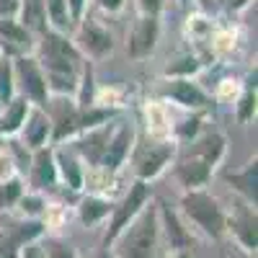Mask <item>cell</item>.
<instances>
[{
    "instance_id": "21",
    "label": "cell",
    "mask_w": 258,
    "mask_h": 258,
    "mask_svg": "<svg viewBox=\"0 0 258 258\" xmlns=\"http://www.w3.org/2000/svg\"><path fill=\"white\" fill-rule=\"evenodd\" d=\"M29 109L31 103L24 96H13L11 103L0 109V137H16L29 116Z\"/></svg>"
},
{
    "instance_id": "7",
    "label": "cell",
    "mask_w": 258,
    "mask_h": 258,
    "mask_svg": "<svg viewBox=\"0 0 258 258\" xmlns=\"http://www.w3.org/2000/svg\"><path fill=\"white\" fill-rule=\"evenodd\" d=\"M176 158V142L173 140H153L137 150V158H135V173L137 181L147 183L158 178L163 170L168 168V163H173Z\"/></svg>"
},
{
    "instance_id": "2",
    "label": "cell",
    "mask_w": 258,
    "mask_h": 258,
    "mask_svg": "<svg viewBox=\"0 0 258 258\" xmlns=\"http://www.w3.org/2000/svg\"><path fill=\"white\" fill-rule=\"evenodd\" d=\"M114 258H158L160 253V217L158 204L150 199L142 212L111 243Z\"/></svg>"
},
{
    "instance_id": "5",
    "label": "cell",
    "mask_w": 258,
    "mask_h": 258,
    "mask_svg": "<svg viewBox=\"0 0 258 258\" xmlns=\"http://www.w3.org/2000/svg\"><path fill=\"white\" fill-rule=\"evenodd\" d=\"M11 64H13V85H18V91H21L18 96H24L31 106L44 109L49 101V91H47V80H44V73H41L36 57L24 54V57H16Z\"/></svg>"
},
{
    "instance_id": "18",
    "label": "cell",
    "mask_w": 258,
    "mask_h": 258,
    "mask_svg": "<svg viewBox=\"0 0 258 258\" xmlns=\"http://www.w3.org/2000/svg\"><path fill=\"white\" fill-rule=\"evenodd\" d=\"M111 132H114V129H111L109 124H103V126L91 129V132H83V135L78 137L75 150H78L85 160H88V165L98 168V163H101V158H103V150H106V145H109V140H111Z\"/></svg>"
},
{
    "instance_id": "6",
    "label": "cell",
    "mask_w": 258,
    "mask_h": 258,
    "mask_svg": "<svg viewBox=\"0 0 258 258\" xmlns=\"http://www.w3.org/2000/svg\"><path fill=\"white\" fill-rule=\"evenodd\" d=\"M153 199V194H150V186L142 183V181H135L129 186L126 197L121 199V204H114V212H111V220H109V227L103 232V245L101 248H111V243L116 240V235L132 222L137 214L142 212V207Z\"/></svg>"
},
{
    "instance_id": "37",
    "label": "cell",
    "mask_w": 258,
    "mask_h": 258,
    "mask_svg": "<svg viewBox=\"0 0 258 258\" xmlns=\"http://www.w3.org/2000/svg\"><path fill=\"white\" fill-rule=\"evenodd\" d=\"M18 258H44V250H41L39 243H31V245H26V248H21Z\"/></svg>"
},
{
    "instance_id": "24",
    "label": "cell",
    "mask_w": 258,
    "mask_h": 258,
    "mask_svg": "<svg viewBox=\"0 0 258 258\" xmlns=\"http://www.w3.org/2000/svg\"><path fill=\"white\" fill-rule=\"evenodd\" d=\"M18 24L24 26L29 34H47V16H44V3L41 0H21V11H18Z\"/></svg>"
},
{
    "instance_id": "30",
    "label": "cell",
    "mask_w": 258,
    "mask_h": 258,
    "mask_svg": "<svg viewBox=\"0 0 258 258\" xmlns=\"http://www.w3.org/2000/svg\"><path fill=\"white\" fill-rule=\"evenodd\" d=\"M16 96V85H13V64L11 59H0V109L6 103H11V98Z\"/></svg>"
},
{
    "instance_id": "33",
    "label": "cell",
    "mask_w": 258,
    "mask_h": 258,
    "mask_svg": "<svg viewBox=\"0 0 258 258\" xmlns=\"http://www.w3.org/2000/svg\"><path fill=\"white\" fill-rule=\"evenodd\" d=\"M13 176H16V163H13L11 155H6V150H3V153H0V183L13 178Z\"/></svg>"
},
{
    "instance_id": "19",
    "label": "cell",
    "mask_w": 258,
    "mask_h": 258,
    "mask_svg": "<svg viewBox=\"0 0 258 258\" xmlns=\"http://www.w3.org/2000/svg\"><path fill=\"white\" fill-rule=\"evenodd\" d=\"M225 181L240 194L245 204L255 207V202H258V188H255L258 186V163H255V158L243 170H227Z\"/></svg>"
},
{
    "instance_id": "15",
    "label": "cell",
    "mask_w": 258,
    "mask_h": 258,
    "mask_svg": "<svg viewBox=\"0 0 258 258\" xmlns=\"http://www.w3.org/2000/svg\"><path fill=\"white\" fill-rule=\"evenodd\" d=\"M21 137H24V145L29 150H41L47 147V142L52 140V119L44 109H39V106H31L29 109V116L24 121V126H21Z\"/></svg>"
},
{
    "instance_id": "8",
    "label": "cell",
    "mask_w": 258,
    "mask_h": 258,
    "mask_svg": "<svg viewBox=\"0 0 258 258\" xmlns=\"http://www.w3.org/2000/svg\"><path fill=\"white\" fill-rule=\"evenodd\" d=\"M75 49L80 52L83 59H103L114 52V36L111 31L101 26L98 21H91V18H83L78 24V31L75 36L70 39Z\"/></svg>"
},
{
    "instance_id": "40",
    "label": "cell",
    "mask_w": 258,
    "mask_h": 258,
    "mask_svg": "<svg viewBox=\"0 0 258 258\" xmlns=\"http://www.w3.org/2000/svg\"><path fill=\"white\" fill-rule=\"evenodd\" d=\"M165 258H194L191 250H173V253H165Z\"/></svg>"
},
{
    "instance_id": "36",
    "label": "cell",
    "mask_w": 258,
    "mask_h": 258,
    "mask_svg": "<svg viewBox=\"0 0 258 258\" xmlns=\"http://www.w3.org/2000/svg\"><path fill=\"white\" fill-rule=\"evenodd\" d=\"M126 0H96V6L103 11V13H119L124 8Z\"/></svg>"
},
{
    "instance_id": "31",
    "label": "cell",
    "mask_w": 258,
    "mask_h": 258,
    "mask_svg": "<svg viewBox=\"0 0 258 258\" xmlns=\"http://www.w3.org/2000/svg\"><path fill=\"white\" fill-rule=\"evenodd\" d=\"M255 114V88H245V93L240 96L238 106H235V116H238V121L248 124Z\"/></svg>"
},
{
    "instance_id": "27",
    "label": "cell",
    "mask_w": 258,
    "mask_h": 258,
    "mask_svg": "<svg viewBox=\"0 0 258 258\" xmlns=\"http://www.w3.org/2000/svg\"><path fill=\"white\" fill-rule=\"evenodd\" d=\"M199 70H202V62L194 54H181L163 70V75L165 78H191V75H197Z\"/></svg>"
},
{
    "instance_id": "26",
    "label": "cell",
    "mask_w": 258,
    "mask_h": 258,
    "mask_svg": "<svg viewBox=\"0 0 258 258\" xmlns=\"http://www.w3.org/2000/svg\"><path fill=\"white\" fill-rule=\"evenodd\" d=\"M16 207H18V212H21L24 220H41V214L49 209L47 199L41 197L39 191H24V197L18 199Z\"/></svg>"
},
{
    "instance_id": "9",
    "label": "cell",
    "mask_w": 258,
    "mask_h": 258,
    "mask_svg": "<svg viewBox=\"0 0 258 258\" xmlns=\"http://www.w3.org/2000/svg\"><path fill=\"white\" fill-rule=\"evenodd\" d=\"M160 96L178 103V106H183V109H194V111L207 109L209 106L207 91L199 88L191 78H165V85L160 88Z\"/></svg>"
},
{
    "instance_id": "39",
    "label": "cell",
    "mask_w": 258,
    "mask_h": 258,
    "mask_svg": "<svg viewBox=\"0 0 258 258\" xmlns=\"http://www.w3.org/2000/svg\"><path fill=\"white\" fill-rule=\"evenodd\" d=\"M91 258H114V253H111V248H98Z\"/></svg>"
},
{
    "instance_id": "28",
    "label": "cell",
    "mask_w": 258,
    "mask_h": 258,
    "mask_svg": "<svg viewBox=\"0 0 258 258\" xmlns=\"http://www.w3.org/2000/svg\"><path fill=\"white\" fill-rule=\"evenodd\" d=\"M24 181H21V176H13V178H8V181H3L0 183V207L3 209H11V207H16L18 204V199L24 197Z\"/></svg>"
},
{
    "instance_id": "22",
    "label": "cell",
    "mask_w": 258,
    "mask_h": 258,
    "mask_svg": "<svg viewBox=\"0 0 258 258\" xmlns=\"http://www.w3.org/2000/svg\"><path fill=\"white\" fill-rule=\"evenodd\" d=\"M54 165H57V181H62L70 191H80L85 186V173H83V165L80 160L68 153V150H57L54 153Z\"/></svg>"
},
{
    "instance_id": "38",
    "label": "cell",
    "mask_w": 258,
    "mask_h": 258,
    "mask_svg": "<svg viewBox=\"0 0 258 258\" xmlns=\"http://www.w3.org/2000/svg\"><path fill=\"white\" fill-rule=\"evenodd\" d=\"M250 3V0H225V6L230 8V11H240V8H245Z\"/></svg>"
},
{
    "instance_id": "34",
    "label": "cell",
    "mask_w": 258,
    "mask_h": 258,
    "mask_svg": "<svg viewBox=\"0 0 258 258\" xmlns=\"http://www.w3.org/2000/svg\"><path fill=\"white\" fill-rule=\"evenodd\" d=\"M137 8L142 16H153L158 18V13L163 11V0H137Z\"/></svg>"
},
{
    "instance_id": "16",
    "label": "cell",
    "mask_w": 258,
    "mask_h": 258,
    "mask_svg": "<svg viewBox=\"0 0 258 258\" xmlns=\"http://www.w3.org/2000/svg\"><path fill=\"white\" fill-rule=\"evenodd\" d=\"M39 62H75L80 64L83 57L80 52L75 49V44L64 36V34H54V31H47L41 34V41H39Z\"/></svg>"
},
{
    "instance_id": "12",
    "label": "cell",
    "mask_w": 258,
    "mask_h": 258,
    "mask_svg": "<svg viewBox=\"0 0 258 258\" xmlns=\"http://www.w3.org/2000/svg\"><path fill=\"white\" fill-rule=\"evenodd\" d=\"M135 140H137V135H135L132 124L116 126L114 132H111L109 145H106V150H103V158H101L98 168H103L109 176L116 173V170L124 165V160H126V155H129V150H132V145H135Z\"/></svg>"
},
{
    "instance_id": "17",
    "label": "cell",
    "mask_w": 258,
    "mask_h": 258,
    "mask_svg": "<svg viewBox=\"0 0 258 258\" xmlns=\"http://www.w3.org/2000/svg\"><path fill=\"white\" fill-rule=\"evenodd\" d=\"M158 217H160V238L165 235V243H168V253L173 250H191V232L183 227V222L178 220L176 212H170L168 204H158Z\"/></svg>"
},
{
    "instance_id": "23",
    "label": "cell",
    "mask_w": 258,
    "mask_h": 258,
    "mask_svg": "<svg viewBox=\"0 0 258 258\" xmlns=\"http://www.w3.org/2000/svg\"><path fill=\"white\" fill-rule=\"evenodd\" d=\"M111 212H114V202L96 197V194H88V197H83L80 204H78V220L85 227H93V225L103 222L106 217H111Z\"/></svg>"
},
{
    "instance_id": "25",
    "label": "cell",
    "mask_w": 258,
    "mask_h": 258,
    "mask_svg": "<svg viewBox=\"0 0 258 258\" xmlns=\"http://www.w3.org/2000/svg\"><path fill=\"white\" fill-rule=\"evenodd\" d=\"M44 3V16H47V29L54 34H64L68 36L73 29V21L68 13V3L64 0H41Z\"/></svg>"
},
{
    "instance_id": "20",
    "label": "cell",
    "mask_w": 258,
    "mask_h": 258,
    "mask_svg": "<svg viewBox=\"0 0 258 258\" xmlns=\"http://www.w3.org/2000/svg\"><path fill=\"white\" fill-rule=\"evenodd\" d=\"M31 173V186L34 191L41 194V188H49L57 183V165H54V150L41 147L34 153V165L29 168Z\"/></svg>"
},
{
    "instance_id": "11",
    "label": "cell",
    "mask_w": 258,
    "mask_h": 258,
    "mask_svg": "<svg viewBox=\"0 0 258 258\" xmlns=\"http://www.w3.org/2000/svg\"><path fill=\"white\" fill-rule=\"evenodd\" d=\"M227 232L235 238L245 253H255L258 245V232H255V207L250 204H238L232 212V217H227Z\"/></svg>"
},
{
    "instance_id": "1",
    "label": "cell",
    "mask_w": 258,
    "mask_h": 258,
    "mask_svg": "<svg viewBox=\"0 0 258 258\" xmlns=\"http://www.w3.org/2000/svg\"><path fill=\"white\" fill-rule=\"evenodd\" d=\"M225 153H227V137L222 132H207L194 140L191 150L176 163V176L186 186V191L204 188L214 168L222 163Z\"/></svg>"
},
{
    "instance_id": "3",
    "label": "cell",
    "mask_w": 258,
    "mask_h": 258,
    "mask_svg": "<svg viewBox=\"0 0 258 258\" xmlns=\"http://www.w3.org/2000/svg\"><path fill=\"white\" fill-rule=\"evenodd\" d=\"M181 212L183 217L199 227L207 238L212 240H222L227 235V214L225 209L220 207V202L212 197L209 191L204 188H191V191H183L181 197Z\"/></svg>"
},
{
    "instance_id": "13",
    "label": "cell",
    "mask_w": 258,
    "mask_h": 258,
    "mask_svg": "<svg viewBox=\"0 0 258 258\" xmlns=\"http://www.w3.org/2000/svg\"><path fill=\"white\" fill-rule=\"evenodd\" d=\"M158 39H160V21L153 16H142L135 24L132 34H129L126 54L132 59H142L147 54H153L158 47Z\"/></svg>"
},
{
    "instance_id": "35",
    "label": "cell",
    "mask_w": 258,
    "mask_h": 258,
    "mask_svg": "<svg viewBox=\"0 0 258 258\" xmlns=\"http://www.w3.org/2000/svg\"><path fill=\"white\" fill-rule=\"evenodd\" d=\"M21 0H0V18H18Z\"/></svg>"
},
{
    "instance_id": "10",
    "label": "cell",
    "mask_w": 258,
    "mask_h": 258,
    "mask_svg": "<svg viewBox=\"0 0 258 258\" xmlns=\"http://www.w3.org/2000/svg\"><path fill=\"white\" fill-rule=\"evenodd\" d=\"M47 103H54V114L49 116L54 145L80 135V109H78L75 98H57V101H47Z\"/></svg>"
},
{
    "instance_id": "29",
    "label": "cell",
    "mask_w": 258,
    "mask_h": 258,
    "mask_svg": "<svg viewBox=\"0 0 258 258\" xmlns=\"http://www.w3.org/2000/svg\"><path fill=\"white\" fill-rule=\"evenodd\" d=\"M44 258H80L70 243H64L62 238H41L39 240Z\"/></svg>"
},
{
    "instance_id": "4",
    "label": "cell",
    "mask_w": 258,
    "mask_h": 258,
    "mask_svg": "<svg viewBox=\"0 0 258 258\" xmlns=\"http://www.w3.org/2000/svg\"><path fill=\"white\" fill-rule=\"evenodd\" d=\"M47 235L44 220H24L13 214H0V258H18L21 248L39 243Z\"/></svg>"
},
{
    "instance_id": "32",
    "label": "cell",
    "mask_w": 258,
    "mask_h": 258,
    "mask_svg": "<svg viewBox=\"0 0 258 258\" xmlns=\"http://www.w3.org/2000/svg\"><path fill=\"white\" fill-rule=\"evenodd\" d=\"M64 3H68V13H70L73 26H78L85 18V3H88V0H64Z\"/></svg>"
},
{
    "instance_id": "41",
    "label": "cell",
    "mask_w": 258,
    "mask_h": 258,
    "mask_svg": "<svg viewBox=\"0 0 258 258\" xmlns=\"http://www.w3.org/2000/svg\"><path fill=\"white\" fill-rule=\"evenodd\" d=\"M3 147H6V140H3V137H0V153H3Z\"/></svg>"
},
{
    "instance_id": "14",
    "label": "cell",
    "mask_w": 258,
    "mask_h": 258,
    "mask_svg": "<svg viewBox=\"0 0 258 258\" xmlns=\"http://www.w3.org/2000/svg\"><path fill=\"white\" fill-rule=\"evenodd\" d=\"M0 49H6V54H13V57L34 54L36 49L34 34H29L13 18H0Z\"/></svg>"
}]
</instances>
